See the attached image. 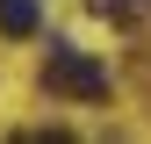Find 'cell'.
<instances>
[{"label": "cell", "instance_id": "cell-1", "mask_svg": "<svg viewBox=\"0 0 151 144\" xmlns=\"http://www.w3.org/2000/svg\"><path fill=\"white\" fill-rule=\"evenodd\" d=\"M43 86H50V94H65V101H101V94H108V65H93L86 50H72V43H50Z\"/></svg>", "mask_w": 151, "mask_h": 144}, {"label": "cell", "instance_id": "cell-3", "mask_svg": "<svg viewBox=\"0 0 151 144\" xmlns=\"http://www.w3.org/2000/svg\"><path fill=\"white\" fill-rule=\"evenodd\" d=\"M93 14H101V22H144L151 14V0H86Z\"/></svg>", "mask_w": 151, "mask_h": 144}, {"label": "cell", "instance_id": "cell-2", "mask_svg": "<svg viewBox=\"0 0 151 144\" xmlns=\"http://www.w3.org/2000/svg\"><path fill=\"white\" fill-rule=\"evenodd\" d=\"M0 36H36V0H0Z\"/></svg>", "mask_w": 151, "mask_h": 144}]
</instances>
